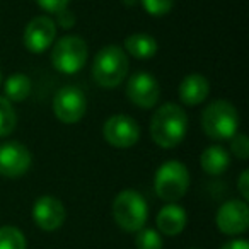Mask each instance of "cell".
Segmentation results:
<instances>
[{
    "label": "cell",
    "instance_id": "cell-20",
    "mask_svg": "<svg viewBox=\"0 0 249 249\" xmlns=\"http://www.w3.org/2000/svg\"><path fill=\"white\" fill-rule=\"evenodd\" d=\"M18 126V113L11 101L0 96V139L9 137Z\"/></svg>",
    "mask_w": 249,
    "mask_h": 249
},
{
    "label": "cell",
    "instance_id": "cell-6",
    "mask_svg": "<svg viewBox=\"0 0 249 249\" xmlns=\"http://www.w3.org/2000/svg\"><path fill=\"white\" fill-rule=\"evenodd\" d=\"M89 56V46L86 39L77 35L62 36L53 43L52 63L58 72L65 75H73L84 69Z\"/></svg>",
    "mask_w": 249,
    "mask_h": 249
},
{
    "label": "cell",
    "instance_id": "cell-9",
    "mask_svg": "<svg viewBox=\"0 0 249 249\" xmlns=\"http://www.w3.org/2000/svg\"><path fill=\"white\" fill-rule=\"evenodd\" d=\"M218 232L229 237L242 235L249 229V207L244 200H227L222 203L215 215Z\"/></svg>",
    "mask_w": 249,
    "mask_h": 249
},
{
    "label": "cell",
    "instance_id": "cell-24",
    "mask_svg": "<svg viewBox=\"0 0 249 249\" xmlns=\"http://www.w3.org/2000/svg\"><path fill=\"white\" fill-rule=\"evenodd\" d=\"M36 2L43 11L50 12V14H58L60 11L69 7L70 4V0H36Z\"/></svg>",
    "mask_w": 249,
    "mask_h": 249
},
{
    "label": "cell",
    "instance_id": "cell-5",
    "mask_svg": "<svg viewBox=\"0 0 249 249\" xmlns=\"http://www.w3.org/2000/svg\"><path fill=\"white\" fill-rule=\"evenodd\" d=\"M156 195L166 203L179 201L190 190V171L181 160H166L154 176Z\"/></svg>",
    "mask_w": 249,
    "mask_h": 249
},
{
    "label": "cell",
    "instance_id": "cell-22",
    "mask_svg": "<svg viewBox=\"0 0 249 249\" xmlns=\"http://www.w3.org/2000/svg\"><path fill=\"white\" fill-rule=\"evenodd\" d=\"M145 12L154 18H162L167 16L174 7V0H140Z\"/></svg>",
    "mask_w": 249,
    "mask_h": 249
},
{
    "label": "cell",
    "instance_id": "cell-11",
    "mask_svg": "<svg viewBox=\"0 0 249 249\" xmlns=\"http://www.w3.org/2000/svg\"><path fill=\"white\" fill-rule=\"evenodd\" d=\"M126 97L137 107L150 109L159 103L160 86L152 73L137 72L126 82Z\"/></svg>",
    "mask_w": 249,
    "mask_h": 249
},
{
    "label": "cell",
    "instance_id": "cell-18",
    "mask_svg": "<svg viewBox=\"0 0 249 249\" xmlns=\"http://www.w3.org/2000/svg\"><path fill=\"white\" fill-rule=\"evenodd\" d=\"M31 79L26 73H12L4 82V97L7 101H11V103H22V101H26L31 96Z\"/></svg>",
    "mask_w": 249,
    "mask_h": 249
},
{
    "label": "cell",
    "instance_id": "cell-7",
    "mask_svg": "<svg viewBox=\"0 0 249 249\" xmlns=\"http://www.w3.org/2000/svg\"><path fill=\"white\" fill-rule=\"evenodd\" d=\"M86 94L77 86H63L53 97V113L63 124H75L86 116Z\"/></svg>",
    "mask_w": 249,
    "mask_h": 249
},
{
    "label": "cell",
    "instance_id": "cell-25",
    "mask_svg": "<svg viewBox=\"0 0 249 249\" xmlns=\"http://www.w3.org/2000/svg\"><path fill=\"white\" fill-rule=\"evenodd\" d=\"M56 16V21H55V24H58L60 28H63V29H70V28H73L75 26V16H73V12H70L69 9H63V11H60L58 14H55Z\"/></svg>",
    "mask_w": 249,
    "mask_h": 249
},
{
    "label": "cell",
    "instance_id": "cell-15",
    "mask_svg": "<svg viewBox=\"0 0 249 249\" xmlns=\"http://www.w3.org/2000/svg\"><path fill=\"white\" fill-rule=\"evenodd\" d=\"M210 94V82L201 73H190L181 80L178 87V96L186 106H198Z\"/></svg>",
    "mask_w": 249,
    "mask_h": 249
},
{
    "label": "cell",
    "instance_id": "cell-17",
    "mask_svg": "<svg viewBox=\"0 0 249 249\" xmlns=\"http://www.w3.org/2000/svg\"><path fill=\"white\" fill-rule=\"evenodd\" d=\"M123 50L126 55H132L133 58L147 60L156 56L159 45H157L154 36L147 35V33H135V35H130L128 38L124 39Z\"/></svg>",
    "mask_w": 249,
    "mask_h": 249
},
{
    "label": "cell",
    "instance_id": "cell-10",
    "mask_svg": "<svg viewBox=\"0 0 249 249\" xmlns=\"http://www.w3.org/2000/svg\"><path fill=\"white\" fill-rule=\"evenodd\" d=\"M33 164V154L24 143L4 142L0 143V176L7 179L22 178Z\"/></svg>",
    "mask_w": 249,
    "mask_h": 249
},
{
    "label": "cell",
    "instance_id": "cell-8",
    "mask_svg": "<svg viewBox=\"0 0 249 249\" xmlns=\"http://www.w3.org/2000/svg\"><path fill=\"white\" fill-rule=\"evenodd\" d=\"M103 135L114 149H130L140 140V126L128 114H113L104 121Z\"/></svg>",
    "mask_w": 249,
    "mask_h": 249
},
{
    "label": "cell",
    "instance_id": "cell-13",
    "mask_svg": "<svg viewBox=\"0 0 249 249\" xmlns=\"http://www.w3.org/2000/svg\"><path fill=\"white\" fill-rule=\"evenodd\" d=\"M33 220L41 231L55 232L65 224L67 210L63 207L62 200L52 195H43L33 205Z\"/></svg>",
    "mask_w": 249,
    "mask_h": 249
},
{
    "label": "cell",
    "instance_id": "cell-23",
    "mask_svg": "<svg viewBox=\"0 0 249 249\" xmlns=\"http://www.w3.org/2000/svg\"><path fill=\"white\" fill-rule=\"evenodd\" d=\"M231 150L237 159L246 160L249 157V140L246 133L237 132L231 139Z\"/></svg>",
    "mask_w": 249,
    "mask_h": 249
},
{
    "label": "cell",
    "instance_id": "cell-28",
    "mask_svg": "<svg viewBox=\"0 0 249 249\" xmlns=\"http://www.w3.org/2000/svg\"><path fill=\"white\" fill-rule=\"evenodd\" d=\"M123 2H124V4H128V5H135L139 0H123Z\"/></svg>",
    "mask_w": 249,
    "mask_h": 249
},
{
    "label": "cell",
    "instance_id": "cell-14",
    "mask_svg": "<svg viewBox=\"0 0 249 249\" xmlns=\"http://www.w3.org/2000/svg\"><path fill=\"white\" fill-rule=\"evenodd\" d=\"M186 224H188V213L178 203L164 205L156 217L157 232L160 235H167V237L179 235L186 229Z\"/></svg>",
    "mask_w": 249,
    "mask_h": 249
},
{
    "label": "cell",
    "instance_id": "cell-2",
    "mask_svg": "<svg viewBox=\"0 0 249 249\" xmlns=\"http://www.w3.org/2000/svg\"><path fill=\"white\" fill-rule=\"evenodd\" d=\"M111 213H113V220L121 231L135 234L145 227L149 220V205L143 195H140L137 190L126 188L114 196Z\"/></svg>",
    "mask_w": 249,
    "mask_h": 249
},
{
    "label": "cell",
    "instance_id": "cell-30",
    "mask_svg": "<svg viewBox=\"0 0 249 249\" xmlns=\"http://www.w3.org/2000/svg\"><path fill=\"white\" fill-rule=\"evenodd\" d=\"M191 249H200V248H191Z\"/></svg>",
    "mask_w": 249,
    "mask_h": 249
},
{
    "label": "cell",
    "instance_id": "cell-4",
    "mask_svg": "<svg viewBox=\"0 0 249 249\" xmlns=\"http://www.w3.org/2000/svg\"><path fill=\"white\" fill-rule=\"evenodd\" d=\"M130 69L128 55L118 45H107L97 52L92 63V79L104 89L118 87Z\"/></svg>",
    "mask_w": 249,
    "mask_h": 249
},
{
    "label": "cell",
    "instance_id": "cell-12",
    "mask_svg": "<svg viewBox=\"0 0 249 249\" xmlns=\"http://www.w3.org/2000/svg\"><path fill=\"white\" fill-rule=\"evenodd\" d=\"M24 46L35 55L45 53L56 39V24L50 16H36L24 29Z\"/></svg>",
    "mask_w": 249,
    "mask_h": 249
},
{
    "label": "cell",
    "instance_id": "cell-16",
    "mask_svg": "<svg viewBox=\"0 0 249 249\" xmlns=\"http://www.w3.org/2000/svg\"><path fill=\"white\" fill-rule=\"evenodd\" d=\"M200 166L210 176H220L231 166V156L222 145H210L201 152Z\"/></svg>",
    "mask_w": 249,
    "mask_h": 249
},
{
    "label": "cell",
    "instance_id": "cell-1",
    "mask_svg": "<svg viewBox=\"0 0 249 249\" xmlns=\"http://www.w3.org/2000/svg\"><path fill=\"white\" fill-rule=\"evenodd\" d=\"M188 132V114L179 104L166 103L150 118V137L160 149H174Z\"/></svg>",
    "mask_w": 249,
    "mask_h": 249
},
{
    "label": "cell",
    "instance_id": "cell-29",
    "mask_svg": "<svg viewBox=\"0 0 249 249\" xmlns=\"http://www.w3.org/2000/svg\"><path fill=\"white\" fill-rule=\"evenodd\" d=\"M2 80H4V75H2V69H0V84H2Z\"/></svg>",
    "mask_w": 249,
    "mask_h": 249
},
{
    "label": "cell",
    "instance_id": "cell-3",
    "mask_svg": "<svg viewBox=\"0 0 249 249\" xmlns=\"http://www.w3.org/2000/svg\"><path fill=\"white\" fill-rule=\"evenodd\" d=\"M239 111L231 101H212L201 113V128L212 140H231L239 132Z\"/></svg>",
    "mask_w": 249,
    "mask_h": 249
},
{
    "label": "cell",
    "instance_id": "cell-19",
    "mask_svg": "<svg viewBox=\"0 0 249 249\" xmlns=\"http://www.w3.org/2000/svg\"><path fill=\"white\" fill-rule=\"evenodd\" d=\"M0 249H28V239L24 232L16 225L0 227Z\"/></svg>",
    "mask_w": 249,
    "mask_h": 249
},
{
    "label": "cell",
    "instance_id": "cell-21",
    "mask_svg": "<svg viewBox=\"0 0 249 249\" xmlns=\"http://www.w3.org/2000/svg\"><path fill=\"white\" fill-rule=\"evenodd\" d=\"M135 248L137 249H164V239L157 232V229L143 227L135 232Z\"/></svg>",
    "mask_w": 249,
    "mask_h": 249
},
{
    "label": "cell",
    "instance_id": "cell-27",
    "mask_svg": "<svg viewBox=\"0 0 249 249\" xmlns=\"http://www.w3.org/2000/svg\"><path fill=\"white\" fill-rule=\"evenodd\" d=\"M220 249H249V242L246 239H231L222 244Z\"/></svg>",
    "mask_w": 249,
    "mask_h": 249
},
{
    "label": "cell",
    "instance_id": "cell-26",
    "mask_svg": "<svg viewBox=\"0 0 249 249\" xmlns=\"http://www.w3.org/2000/svg\"><path fill=\"white\" fill-rule=\"evenodd\" d=\"M237 190L241 193L242 200L248 201L249 200V171L244 169L239 176V181H237Z\"/></svg>",
    "mask_w": 249,
    "mask_h": 249
}]
</instances>
